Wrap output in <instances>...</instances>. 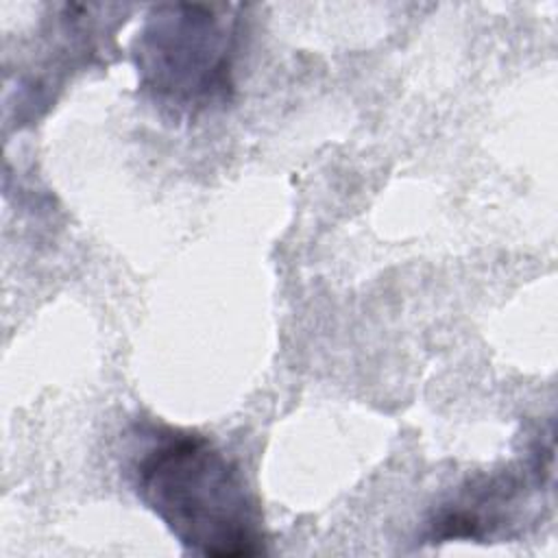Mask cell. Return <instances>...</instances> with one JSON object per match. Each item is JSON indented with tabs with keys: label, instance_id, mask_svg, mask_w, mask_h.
I'll return each instance as SVG.
<instances>
[{
	"label": "cell",
	"instance_id": "obj_1",
	"mask_svg": "<svg viewBox=\"0 0 558 558\" xmlns=\"http://www.w3.org/2000/svg\"><path fill=\"white\" fill-rule=\"evenodd\" d=\"M144 506L190 551L244 558L264 551L262 517L238 464L207 436L159 429L131 466Z\"/></svg>",
	"mask_w": 558,
	"mask_h": 558
},
{
	"label": "cell",
	"instance_id": "obj_2",
	"mask_svg": "<svg viewBox=\"0 0 558 558\" xmlns=\"http://www.w3.org/2000/svg\"><path fill=\"white\" fill-rule=\"evenodd\" d=\"M238 17L216 7L155 4L135 37L140 83L163 105L205 109L233 89Z\"/></svg>",
	"mask_w": 558,
	"mask_h": 558
}]
</instances>
